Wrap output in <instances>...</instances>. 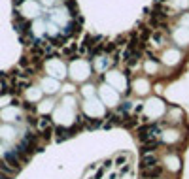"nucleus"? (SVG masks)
Wrapping results in <instances>:
<instances>
[{
	"instance_id": "f257e3e1",
	"label": "nucleus",
	"mask_w": 189,
	"mask_h": 179,
	"mask_svg": "<svg viewBox=\"0 0 189 179\" xmlns=\"http://www.w3.org/2000/svg\"><path fill=\"white\" fill-rule=\"evenodd\" d=\"M161 173H163L161 164H155L151 168H144V170H142V177L144 179H155V177H159Z\"/></svg>"
},
{
	"instance_id": "f03ea898",
	"label": "nucleus",
	"mask_w": 189,
	"mask_h": 179,
	"mask_svg": "<svg viewBox=\"0 0 189 179\" xmlns=\"http://www.w3.org/2000/svg\"><path fill=\"white\" fill-rule=\"evenodd\" d=\"M157 164V157L153 155V153H144V157H142V166L144 168H151Z\"/></svg>"
},
{
	"instance_id": "7ed1b4c3",
	"label": "nucleus",
	"mask_w": 189,
	"mask_h": 179,
	"mask_svg": "<svg viewBox=\"0 0 189 179\" xmlns=\"http://www.w3.org/2000/svg\"><path fill=\"white\" fill-rule=\"evenodd\" d=\"M159 145H161V143H159V140H155V138H153V140H147V141H144L142 149H144V153H153V151H155Z\"/></svg>"
},
{
	"instance_id": "20e7f679",
	"label": "nucleus",
	"mask_w": 189,
	"mask_h": 179,
	"mask_svg": "<svg viewBox=\"0 0 189 179\" xmlns=\"http://www.w3.org/2000/svg\"><path fill=\"white\" fill-rule=\"evenodd\" d=\"M36 125H38V128L44 130V132H49V128H51V121L47 119V117H40Z\"/></svg>"
},
{
	"instance_id": "39448f33",
	"label": "nucleus",
	"mask_w": 189,
	"mask_h": 179,
	"mask_svg": "<svg viewBox=\"0 0 189 179\" xmlns=\"http://www.w3.org/2000/svg\"><path fill=\"white\" fill-rule=\"evenodd\" d=\"M55 134H57V141H63V140H66V138L70 136V130L63 128V126H57V128H55Z\"/></svg>"
},
{
	"instance_id": "423d86ee",
	"label": "nucleus",
	"mask_w": 189,
	"mask_h": 179,
	"mask_svg": "<svg viewBox=\"0 0 189 179\" xmlns=\"http://www.w3.org/2000/svg\"><path fill=\"white\" fill-rule=\"evenodd\" d=\"M0 136L6 138V140H12V138L15 136V130L13 128H2V130H0Z\"/></svg>"
},
{
	"instance_id": "0eeeda50",
	"label": "nucleus",
	"mask_w": 189,
	"mask_h": 179,
	"mask_svg": "<svg viewBox=\"0 0 189 179\" xmlns=\"http://www.w3.org/2000/svg\"><path fill=\"white\" fill-rule=\"evenodd\" d=\"M127 155H119V157H115L114 158V162H115V166H123V164H127Z\"/></svg>"
},
{
	"instance_id": "6e6552de",
	"label": "nucleus",
	"mask_w": 189,
	"mask_h": 179,
	"mask_svg": "<svg viewBox=\"0 0 189 179\" xmlns=\"http://www.w3.org/2000/svg\"><path fill=\"white\" fill-rule=\"evenodd\" d=\"M129 109H132V104H131V102H123V106L119 107V111H123V113H127Z\"/></svg>"
},
{
	"instance_id": "1a4fd4ad",
	"label": "nucleus",
	"mask_w": 189,
	"mask_h": 179,
	"mask_svg": "<svg viewBox=\"0 0 189 179\" xmlns=\"http://www.w3.org/2000/svg\"><path fill=\"white\" fill-rule=\"evenodd\" d=\"M129 172H131V166H129V164H123V168H121L119 173H129Z\"/></svg>"
},
{
	"instance_id": "9d476101",
	"label": "nucleus",
	"mask_w": 189,
	"mask_h": 179,
	"mask_svg": "<svg viewBox=\"0 0 189 179\" xmlns=\"http://www.w3.org/2000/svg\"><path fill=\"white\" fill-rule=\"evenodd\" d=\"M102 166H104V168H106V170H108V168L112 166V160H104V164H102Z\"/></svg>"
},
{
	"instance_id": "9b49d317",
	"label": "nucleus",
	"mask_w": 189,
	"mask_h": 179,
	"mask_svg": "<svg viewBox=\"0 0 189 179\" xmlns=\"http://www.w3.org/2000/svg\"><path fill=\"white\" fill-rule=\"evenodd\" d=\"M119 177V173H110V179H117Z\"/></svg>"
}]
</instances>
